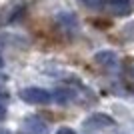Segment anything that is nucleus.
I'll return each instance as SVG.
<instances>
[{"label":"nucleus","mask_w":134,"mask_h":134,"mask_svg":"<svg viewBox=\"0 0 134 134\" xmlns=\"http://www.w3.org/2000/svg\"><path fill=\"white\" fill-rule=\"evenodd\" d=\"M20 98L28 104H38V106H46L52 102V92L42 88V86H26L20 90Z\"/></svg>","instance_id":"nucleus-1"},{"label":"nucleus","mask_w":134,"mask_h":134,"mask_svg":"<svg viewBox=\"0 0 134 134\" xmlns=\"http://www.w3.org/2000/svg\"><path fill=\"white\" fill-rule=\"evenodd\" d=\"M84 126L88 130H102V128H112L114 126V118L108 116V114H102V112H96L92 116H88L84 120Z\"/></svg>","instance_id":"nucleus-2"},{"label":"nucleus","mask_w":134,"mask_h":134,"mask_svg":"<svg viewBox=\"0 0 134 134\" xmlns=\"http://www.w3.org/2000/svg\"><path fill=\"white\" fill-rule=\"evenodd\" d=\"M104 6H106L114 16H128L130 12L134 10L132 0H106Z\"/></svg>","instance_id":"nucleus-3"},{"label":"nucleus","mask_w":134,"mask_h":134,"mask_svg":"<svg viewBox=\"0 0 134 134\" xmlns=\"http://www.w3.org/2000/svg\"><path fill=\"white\" fill-rule=\"evenodd\" d=\"M56 24L66 34H74L78 30V18L72 12H60V14H56Z\"/></svg>","instance_id":"nucleus-4"},{"label":"nucleus","mask_w":134,"mask_h":134,"mask_svg":"<svg viewBox=\"0 0 134 134\" xmlns=\"http://www.w3.org/2000/svg\"><path fill=\"white\" fill-rule=\"evenodd\" d=\"M94 62L100 68H104V70H114L118 66V56L112 50H100L94 54Z\"/></svg>","instance_id":"nucleus-5"},{"label":"nucleus","mask_w":134,"mask_h":134,"mask_svg":"<svg viewBox=\"0 0 134 134\" xmlns=\"http://www.w3.org/2000/svg\"><path fill=\"white\" fill-rule=\"evenodd\" d=\"M24 128L28 134H48V126L38 116H26L24 118Z\"/></svg>","instance_id":"nucleus-6"},{"label":"nucleus","mask_w":134,"mask_h":134,"mask_svg":"<svg viewBox=\"0 0 134 134\" xmlns=\"http://www.w3.org/2000/svg\"><path fill=\"white\" fill-rule=\"evenodd\" d=\"M76 98H78L76 90H74V88H68V86L56 88L54 92H52V100H54L56 104H70V102H74Z\"/></svg>","instance_id":"nucleus-7"},{"label":"nucleus","mask_w":134,"mask_h":134,"mask_svg":"<svg viewBox=\"0 0 134 134\" xmlns=\"http://www.w3.org/2000/svg\"><path fill=\"white\" fill-rule=\"evenodd\" d=\"M122 68H124V74L134 82V58H126L122 62Z\"/></svg>","instance_id":"nucleus-8"},{"label":"nucleus","mask_w":134,"mask_h":134,"mask_svg":"<svg viewBox=\"0 0 134 134\" xmlns=\"http://www.w3.org/2000/svg\"><path fill=\"white\" fill-rule=\"evenodd\" d=\"M86 8H90V10H98V8H102V4L106 2V0H80Z\"/></svg>","instance_id":"nucleus-9"},{"label":"nucleus","mask_w":134,"mask_h":134,"mask_svg":"<svg viewBox=\"0 0 134 134\" xmlns=\"http://www.w3.org/2000/svg\"><path fill=\"white\" fill-rule=\"evenodd\" d=\"M56 134H78L74 128H70V126H60V128L56 130Z\"/></svg>","instance_id":"nucleus-10"},{"label":"nucleus","mask_w":134,"mask_h":134,"mask_svg":"<svg viewBox=\"0 0 134 134\" xmlns=\"http://www.w3.org/2000/svg\"><path fill=\"white\" fill-rule=\"evenodd\" d=\"M8 98H10V94H8L4 88H0V102H4V104H6V102H8Z\"/></svg>","instance_id":"nucleus-11"},{"label":"nucleus","mask_w":134,"mask_h":134,"mask_svg":"<svg viewBox=\"0 0 134 134\" xmlns=\"http://www.w3.org/2000/svg\"><path fill=\"white\" fill-rule=\"evenodd\" d=\"M6 118V104L4 102H0V122Z\"/></svg>","instance_id":"nucleus-12"},{"label":"nucleus","mask_w":134,"mask_h":134,"mask_svg":"<svg viewBox=\"0 0 134 134\" xmlns=\"http://www.w3.org/2000/svg\"><path fill=\"white\" fill-rule=\"evenodd\" d=\"M0 134H12L10 130H6V128H0Z\"/></svg>","instance_id":"nucleus-13"},{"label":"nucleus","mask_w":134,"mask_h":134,"mask_svg":"<svg viewBox=\"0 0 134 134\" xmlns=\"http://www.w3.org/2000/svg\"><path fill=\"white\" fill-rule=\"evenodd\" d=\"M4 66V58H2V54H0V68Z\"/></svg>","instance_id":"nucleus-14"},{"label":"nucleus","mask_w":134,"mask_h":134,"mask_svg":"<svg viewBox=\"0 0 134 134\" xmlns=\"http://www.w3.org/2000/svg\"><path fill=\"white\" fill-rule=\"evenodd\" d=\"M20 134H22V132H20Z\"/></svg>","instance_id":"nucleus-15"}]
</instances>
